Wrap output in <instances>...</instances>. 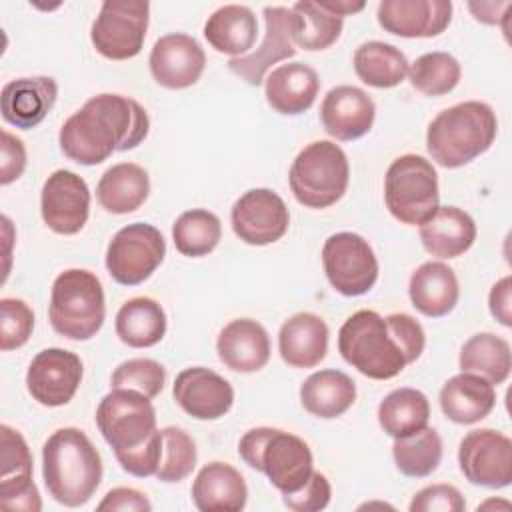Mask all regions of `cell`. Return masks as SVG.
I'll return each instance as SVG.
<instances>
[{"label": "cell", "instance_id": "7bdbcfd3", "mask_svg": "<svg viewBox=\"0 0 512 512\" xmlns=\"http://www.w3.org/2000/svg\"><path fill=\"white\" fill-rule=\"evenodd\" d=\"M166 384V370L152 358H130L116 366L110 376L112 388H130L154 398Z\"/></svg>", "mask_w": 512, "mask_h": 512}, {"label": "cell", "instance_id": "f546056e", "mask_svg": "<svg viewBox=\"0 0 512 512\" xmlns=\"http://www.w3.org/2000/svg\"><path fill=\"white\" fill-rule=\"evenodd\" d=\"M444 416L456 424H476L496 406V390L488 380L460 372L444 382L438 394Z\"/></svg>", "mask_w": 512, "mask_h": 512}, {"label": "cell", "instance_id": "9c48e42d", "mask_svg": "<svg viewBox=\"0 0 512 512\" xmlns=\"http://www.w3.org/2000/svg\"><path fill=\"white\" fill-rule=\"evenodd\" d=\"M96 426L114 454L140 446L158 430L150 398L130 388H112L100 400Z\"/></svg>", "mask_w": 512, "mask_h": 512}, {"label": "cell", "instance_id": "6da1fadb", "mask_svg": "<svg viewBox=\"0 0 512 512\" xmlns=\"http://www.w3.org/2000/svg\"><path fill=\"white\" fill-rule=\"evenodd\" d=\"M146 110L122 94H96L84 102L60 128L58 142L66 158L82 166H96L116 150L136 148L148 136Z\"/></svg>", "mask_w": 512, "mask_h": 512}, {"label": "cell", "instance_id": "7dc6e473", "mask_svg": "<svg viewBox=\"0 0 512 512\" xmlns=\"http://www.w3.org/2000/svg\"><path fill=\"white\" fill-rule=\"evenodd\" d=\"M332 486L322 472H312L308 482L290 494H282V502L286 508L294 512H318L330 504Z\"/></svg>", "mask_w": 512, "mask_h": 512}, {"label": "cell", "instance_id": "d6986e66", "mask_svg": "<svg viewBox=\"0 0 512 512\" xmlns=\"http://www.w3.org/2000/svg\"><path fill=\"white\" fill-rule=\"evenodd\" d=\"M148 66L156 84L170 90H182L200 80L206 66V54L196 38L184 32H172L154 42Z\"/></svg>", "mask_w": 512, "mask_h": 512}, {"label": "cell", "instance_id": "d6a6232c", "mask_svg": "<svg viewBox=\"0 0 512 512\" xmlns=\"http://www.w3.org/2000/svg\"><path fill=\"white\" fill-rule=\"evenodd\" d=\"M150 194L148 172L134 162L110 166L98 180L96 198L110 214H130L138 210Z\"/></svg>", "mask_w": 512, "mask_h": 512}, {"label": "cell", "instance_id": "484cf974", "mask_svg": "<svg viewBox=\"0 0 512 512\" xmlns=\"http://www.w3.org/2000/svg\"><path fill=\"white\" fill-rule=\"evenodd\" d=\"M328 326L312 312L290 316L278 332V352L292 368H314L328 352Z\"/></svg>", "mask_w": 512, "mask_h": 512}, {"label": "cell", "instance_id": "681fc988", "mask_svg": "<svg viewBox=\"0 0 512 512\" xmlns=\"http://www.w3.org/2000/svg\"><path fill=\"white\" fill-rule=\"evenodd\" d=\"M2 160H0V184L6 186L14 180H18L26 168V148L20 138L10 134L8 130H2Z\"/></svg>", "mask_w": 512, "mask_h": 512}, {"label": "cell", "instance_id": "30bf717a", "mask_svg": "<svg viewBox=\"0 0 512 512\" xmlns=\"http://www.w3.org/2000/svg\"><path fill=\"white\" fill-rule=\"evenodd\" d=\"M166 256L162 232L146 222L120 228L106 250V270L122 286H138L152 276Z\"/></svg>", "mask_w": 512, "mask_h": 512}, {"label": "cell", "instance_id": "816d5d0a", "mask_svg": "<svg viewBox=\"0 0 512 512\" xmlns=\"http://www.w3.org/2000/svg\"><path fill=\"white\" fill-rule=\"evenodd\" d=\"M490 314L506 328L512 326V278L504 276L498 280L488 296Z\"/></svg>", "mask_w": 512, "mask_h": 512}, {"label": "cell", "instance_id": "836d02e7", "mask_svg": "<svg viewBox=\"0 0 512 512\" xmlns=\"http://www.w3.org/2000/svg\"><path fill=\"white\" fill-rule=\"evenodd\" d=\"M166 326L164 308L148 296L126 300L114 322L116 336L130 348H150L158 344L166 334Z\"/></svg>", "mask_w": 512, "mask_h": 512}, {"label": "cell", "instance_id": "74e56055", "mask_svg": "<svg viewBox=\"0 0 512 512\" xmlns=\"http://www.w3.org/2000/svg\"><path fill=\"white\" fill-rule=\"evenodd\" d=\"M392 458L400 474L408 478H426L440 466L442 438L434 428L424 426L410 436L394 438Z\"/></svg>", "mask_w": 512, "mask_h": 512}, {"label": "cell", "instance_id": "4dcf8cb0", "mask_svg": "<svg viewBox=\"0 0 512 512\" xmlns=\"http://www.w3.org/2000/svg\"><path fill=\"white\" fill-rule=\"evenodd\" d=\"M258 36V20L248 6L224 4L214 10L204 24L208 44L232 58L246 56Z\"/></svg>", "mask_w": 512, "mask_h": 512}, {"label": "cell", "instance_id": "8fae6325", "mask_svg": "<svg viewBox=\"0 0 512 512\" xmlns=\"http://www.w3.org/2000/svg\"><path fill=\"white\" fill-rule=\"evenodd\" d=\"M150 4L142 0H106L92 22L90 40L108 60H128L140 54L148 30Z\"/></svg>", "mask_w": 512, "mask_h": 512}, {"label": "cell", "instance_id": "e0dca14e", "mask_svg": "<svg viewBox=\"0 0 512 512\" xmlns=\"http://www.w3.org/2000/svg\"><path fill=\"white\" fill-rule=\"evenodd\" d=\"M0 502L10 510L38 512L42 510L40 492L32 480V454L24 436L10 428L0 426Z\"/></svg>", "mask_w": 512, "mask_h": 512}, {"label": "cell", "instance_id": "52a82bcc", "mask_svg": "<svg viewBox=\"0 0 512 512\" xmlns=\"http://www.w3.org/2000/svg\"><path fill=\"white\" fill-rule=\"evenodd\" d=\"M350 180V164L344 150L330 140L304 146L294 158L288 174L294 198L306 208H328L336 204Z\"/></svg>", "mask_w": 512, "mask_h": 512}, {"label": "cell", "instance_id": "7c38bea8", "mask_svg": "<svg viewBox=\"0 0 512 512\" xmlns=\"http://www.w3.org/2000/svg\"><path fill=\"white\" fill-rule=\"evenodd\" d=\"M322 266L328 282L342 296H362L378 280V260L360 234L336 232L322 246Z\"/></svg>", "mask_w": 512, "mask_h": 512}, {"label": "cell", "instance_id": "603a6c76", "mask_svg": "<svg viewBox=\"0 0 512 512\" xmlns=\"http://www.w3.org/2000/svg\"><path fill=\"white\" fill-rule=\"evenodd\" d=\"M58 96V84L50 76H26L4 84L0 96L2 118L20 128H36L52 110Z\"/></svg>", "mask_w": 512, "mask_h": 512}, {"label": "cell", "instance_id": "d4e9b609", "mask_svg": "<svg viewBox=\"0 0 512 512\" xmlns=\"http://www.w3.org/2000/svg\"><path fill=\"white\" fill-rule=\"evenodd\" d=\"M318 72L302 62H288L274 68L264 80L266 102L272 110L284 116L306 112L318 96Z\"/></svg>", "mask_w": 512, "mask_h": 512}, {"label": "cell", "instance_id": "f35d334b", "mask_svg": "<svg viewBox=\"0 0 512 512\" xmlns=\"http://www.w3.org/2000/svg\"><path fill=\"white\" fill-rule=\"evenodd\" d=\"M294 14V46L308 52H318L330 48L342 34L344 18L330 14L322 6L310 0H300L292 6Z\"/></svg>", "mask_w": 512, "mask_h": 512}, {"label": "cell", "instance_id": "83f0119b", "mask_svg": "<svg viewBox=\"0 0 512 512\" xmlns=\"http://www.w3.org/2000/svg\"><path fill=\"white\" fill-rule=\"evenodd\" d=\"M408 294L412 306L420 314L428 318H442L456 308L460 286L454 270L448 264L440 260H428L412 272Z\"/></svg>", "mask_w": 512, "mask_h": 512}, {"label": "cell", "instance_id": "bcb514c9", "mask_svg": "<svg viewBox=\"0 0 512 512\" xmlns=\"http://www.w3.org/2000/svg\"><path fill=\"white\" fill-rule=\"evenodd\" d=\"M122 470L136 478H148L154 476L162 458V434L156 430L146 442L140 446L126 450V452H116L114 454Z\"/></svg>", "mask_w": 512, "mask_h": 512}, {"label": "cell", "instance_id": "ab89813d", "mask_svg": "<svg viewBox=\"0 0 512 512\" xmlns=\"http://www.w3.org/2000/svg\"><path fill=\"white\" fill-rule=\"evenodd\" d=\"M222 238L220 218L204 208L182 212L172 224V240L176 250L188 258L210 254Z\"/></svg>", "mask_w": 512, "mask_h": 512}, {"label": "cell", "instance_id": "7a4b0ae2", "mask_svg": "<svg viewBox=\"0 0 512 512\" xmlns=\"http://www.w3.org/2000/svg\"><path fill=\"white\" fill-rule=\"evenodd\" d=\"M102 472L100 452L80 428H58L42 446L44 486L62 506H84L98 490Z\"/></svg>", "mask_w": 512, "mask_h": 512}, {"label": "cell", "instance_id": "db71d44e", "mask_svg": "<svg viewBox=\"0 0 512 512\" xmlns=\"http://www.w3.org/2000/svg\"><path fill=\"white\" fill-rule=\"evenodd\" d=\"M316 4L340 18H344L348 14H356V12L364 10V6H366V2H352V0H318Z\"/></svg>", "mask_w": 512, "mask_h": 512}, {"label": "cell", "instance_id": "d590c367", "mask_svg": "<svg viewBox=\"0 0 512 512\" xmlns=\"http://www.w3.org/2000/svg\"><path fill=\"white\" fill-rule=\"evenodd\" d=\"M354 72L356 76L372 88H394L408 76V60L400 48L370 40L356 48L354 52Z\"/></svg>", "mask_w": 512, "mask_h": 512}, {"label": "cell", "instance_id": "ee69618b", "mask_svg": "<svg viewBox=\"0 0 512 512\" xmlns=\"http://www.w3.org/2000/svg\"><path fill=\"white\" fill-rule=\"evenodd\" d=\"M34 330V312L20 298L0 300V350L8 352L28 342Z\"/></svg>", "mask_w": 512, "mask_h": 512}, {"label": "cell", "instance_id": "2e32d148", "mask_svg": "<svg viewBox=\"0 0 512 512\" xmlns=\"http://www.w3.org/2000/svg\"><path fill=\"white\" fill-rule=\"evenodd\" d=\"M82 360L64 348L40 350L26 372L28 394L42 406L68 404L82 382Z\"/></svg>", "mask_w": 512, "mask_h": 512}, {"label": "cell", "instance_id": "277c9868", "mask_svg": "<svg viewBox=\"0 0 512 512\" xmlns=\"http://www.w3.org/2000/svg\"><path fill=\"white\" fill-rule=\"evenodd\" d=\"M238 454L250 468L266 474L280 494L300 490L314 472L310 446L300 436L280 428L248 430L238 442Z\"/></svg>", "mask_w": 512, "mask_h": 512}, {"label": "cell", "instance_id": "1f68e13d", "mask_svg": "<svg viewBox=\"0 0 512 512\" xmlns=\"http://www.w3.org/2000/svg\"><path fill=\"white\" fill-rule=\"evenodd\" d=\"M356 400L354 380L340 370L326 368L310 374L300 386L304 410L316 418L332 420L342 416Z\"/></svg>", "mask_w": 512, "mask_h": 512}, {"label": "cell", "instance_id": "60d3db41", "mask_svg": "<svg viewBox=\"0 0 512 512\" xmlns=\"http://www.w3.org/2000/svg\"><path fill=\"white\" fill-rule=\"evenodd\" d=\"M462 76L460 62L448 52H426L408 66L412 88L426 96H444L452 92Z\"/></svg>", "mask_w": 512, "mask_h": 512}, {"label": "cell", "instance_id": "c3c4849f", "mask_svg": "<svg viewBox=\"0 0 512 512\" xmlns=\"http://www.w3.org/2000/svg\"><path fill=\"white\" fill-rule=\"evenodd\" d=\"M464 496L452 484H430L418 490L408 506L410 512H462Z\"/></svg>", "mask_w": 512, "mask_h": 512}, {"label": "cell", "instance_id": "5bb4252c", "mask_svg": "<svg viewBox=\"0 0 512 512\" xmlns=\"http://www.w3.org/2000/svg\"><path fill=\"white\" fill-rule=\"evenodd\" d=\"M234 234L250 246L278 242L290 226V212L284 200L270 188L244 192L230 212Z\"/></svg>", "mask_w": 512, "mask_h": 512}, {"label": "cell", "instance_id": "cb8c5ba5", "mask_svg": "<svg viewBox=\"0 0 512 512\" xmlns=\"http://www.w3.org/2000/svg\"><path fill=\"white\" fill-rule=\"evenodd\" d=\"M216 352L220 362L232 372H258L270 360V336L260 322L236 318L220 330Z\"/></svg>", "mask_w": 512, "mask_h": 512}, {"label": "cell", "instance_id": "8992f818", "mask_svg": "<svg viewBox=\"0 0 512 512\" xmlns=\"http://www.w3.org/2000/svg\"><path fill=\"white\" fill-rule=\"evenodd\" d=\"M338 352L372 380H390L408 366L386 320L376 310H358L340 326Z\"/></svg>", "mask_w": 512, "mask_h": 512}, {"label": "cell", "instance_id": "b9f144b4", "mask_svg": "<svg viewBox=\"0 0 512 512\" xmlns=\"http://www.w3.org/2000/svg\"><path fill=\"white\" fill-rule=\"evenodd\" d=\"M160 434H162V458L154 476L160 482H168V484L188 478L198 460V452L192 436L178 426H166L160 430Z\"/></svg>", "mask_w": 512, "mask_h": 512}, {"label": "cell", "instance_id": "9a60e30c", "mask_svg": "<svg viewBox=\"0 0 512 512\" xmlns=\"http://www.w3.org/2000/svg\"><path fill=\"white\" fill-rule=\"evenodd\" d=\"M40 214L44 224L62 236L78 234L90 214V190L72 170L52 172L42 186Z\"/></svg>", "mask_w": 512, "mask_h": 512}, {"label": "cell", "instance_id": "f5cc1de1", "mask_svg": "<svg viewBox=\"0 0 512 512\" xmlns=\"http://www.w3.org/2000/svg\"><path fill=\"white\" fill-rule=\"evenodd\" d=\"M510 6V2H468V8L474 14V18L484 24H502V20L508 18L506 10H510Z\"/></svg>", "mask_w": 512, "mask_h": 512}, {"label": "cell", "instance_id": "ba28073f", "mask_svg": "<svg viewBox=\"0 0 512 512\" xmlns=\"http://www.w3.org/2000/svg\"><path fill=\"white\" fill-rule=\"evenodd\" d=\"M384 202L402 224L420 226L440 206L438 174L430 160L404 154L392 160L384 176Z\"/></svg>", "mask_w": 512, "mask_h": 512}, {"label": "cell", "instance_id": "11a10c76", "mask_svg": "<svg viewBox=\"0 0 512 512\" xmlns=\"http://www.w3.org/2000/svg\"><path fill=\"white\" fill-rule=\"evenodd\" d=\"M504 508V510H508L510 508V502H506V500H486V502H482L480 506H478V510H486V508Z\"/></svg>", "mask_w": 512, "mask_h": 512}, {"label": "cell", "instance_id": "44dd1931", "mask_svg": "<svg viewBox=\"0 0 512 512\" xmlns=\"http://www.w3.org/2000/svg\"><path fill=\"white\" fill-rule=\"evenodd\" d=\"M378 24L402 38H432L442 34L452 20L448 0H382L376 12Z\"/></svg>", "mask_w": 512, "mask_h": 512}, {"label": "cell", "instance_id": "ffe728a7", "mask_svg": "<svg viewBox=\"0 0 512 512\" xmlns=\"http://www.w3.org/2000/svg\"><path fill=\"white\" fill-rule=\"evenodd\" d=\"M172 396L176 404L196 420H218L234 404L232 384L204 366H192L178 372Z\"/></svg>", "mask_w": 512, "mask_h": 512}, {"label": "cell", "instance_id": "f907efd6", "mask_svg": "<svg viewBox=\"0 0 512 512\" xmlns=\"http://www.w3.org/2000/svg\"><path fill=\"white\" fill-rule=\"evenodd\" d=\"M100 512H150L152 504L140 490L134 488H112L106 492V496L96 506Z\"/></svg>", "mask_w": 512, "mask_h": 512}, {"label": "cell", "instance_id": "5b68a950", "mask_svg": "<svg viewBox=\"0 0 512 512\" xmlns=\"http://www.w3.org/2000/svg\"><path fill=\"white\" fill-rule=\"evenodd\" d=\"M104 316V290L96 274L70 268L56 276L48 304L54 332L68 340H90L102 328Z\"/></svg>", "mask_w": 512, "mask_h": 512}, {"label": "cell", "instance_id": "f6af8a7d", "mask_svg": "<svg viewBox=\"0 0 512 512\" xmlns=\"http://www.w3.org/2000/svg\"><path fill=\"white\" fill-rule=\"evenodd\" d=\"M384 320L388 324V330H390L394 342L402 350L406 362L408 364L416 362L426 346V334H424L422 324L404 312H394V314L386 316Z\"/></svg>", "mask_w": 512, "mask_h": 512}, {"label": "cell", "instance_id": "4316f807", "mask_svg": "<svg viewBox=\"0 0 512 512\" xmlns=\"http://www.w3.org/2000/svg\"><path fill=\"white\" fill-rule=\"evenodd\" d=\"M246 500L242 474L226 462H208L192 482V502L200 512H240Z\"/></svg>", "mask_w": 512, "mask_h": 512}, {"label": "cell", "instance_id": "3957f363", "mask_svg": "<svg viewBox=\"0 0 512 512\" xmlns=\"http://www.w3.org/2000/svg\"><path fill=\"white\" fill-rule=\"evenodd\" d=\"M496 134V112L486 102L466 100L432 118L426 130V148L442 168H460L484 154Z\"/></svg>", "mask_w": 512, "mask_h": 512}, {"label": "cell", "instance_id": "ac0fdd59", "mask_svg": "<svg viewBox=\"0 0 512 512\" xmlns=\"http://www.w3.org/2000/svg\"><path fill=\"white\" fill-rule=\"evenodd\" d=\"M294 14L286 6L264 8V40L256 52L240 58H230L228 68L250 86H260L268 68L280 60H288L296 54L294 48Z\"/></svg>", "mask_w": 512, "mask_h": 512}, {"label": "cell", "instance_id": "f1b7e54d", "mask_svg": "<svg viewBox=\"0 0 512 512\" xmlns=\"http://www.w3.org/2000/svg\"><path fill=\"white\" fill-rule=\"evenodd\" d=\"M418 228L422 246L436 258H458L468 252L476 240L472 216L458 206H438Z\"/></svg>", "mask_w": 512, "mask_h": 512}, {"label": "cell", "instance_id": "e575fe53", "mask_svg": "<svg viewBox=\"0 0 512 512\" xmlns=\"http://www.w3.org/2000/svg\"><path fill=\"white\" fill-rule=\"evenodd\" d=\"M458 366L462 372L476 374L490 384H502L512 370L510 344L492 332L474 334L460 348Z\"/></svg>", "mask_w": 512, "mask_h": 512}, {"label": "cell", "instance_id": "7402d4cb", "mask_svg": "<svg viewBox=\"0 0 512 512\" xmlns=\"http://www.w3.org/2000/svg\"><path fill=\"white\" fill-rule=\"evenodd\" d=\"M374 116V100L362 88L348 84L328 90L320 104V122L324 130L340 142H352L368 134Z\"/></svg>", "mask_w": 512, "mask_h": 512}, {"label": "cell", "instance_id": "4fadbf2b", "mask_svg": "<svg viewBox=\"0 0 512 512\" xmlns=\"http://www.w3.org/2000/svg\"><path fill=\"white\" fill-rule=\"evenodd\" d=\"M458 464L470 484L506 488L512 482V440L492 428L472 430L460 440Z\"/></svg>", "mask_w": 512, "mask_h": 512}, {"label": "cell", "instance_id": "8d00e7d4", "mask_svg": "<svg viewBox=\"0 0 512 512\" xmlns=\"http://www.w3.org/2000/svg\"><path fill=\"white\" fill-rule=\"evenodd\" d=\"M430 402L424 392L416 388H396L378 404V424L392 436H410L428 426Z\"/></svg>", "mask_w": 512, "mask_h": 512}]
</instances>
